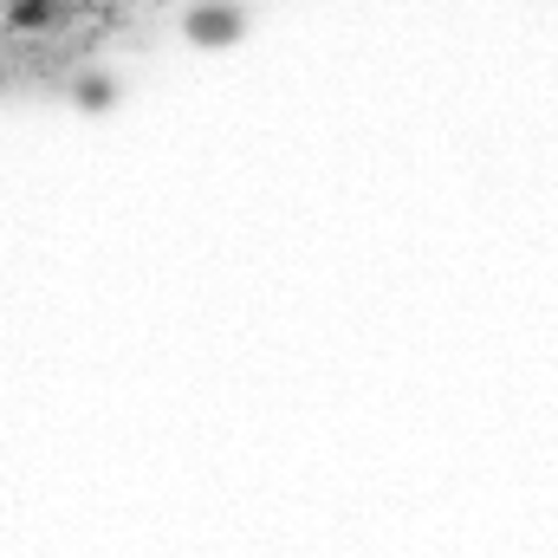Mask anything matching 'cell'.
Listing matches in <instances>:
<instances>
[{
	"mask_svg": "<svg viewBox=\"0 0 558 558\" xmlns=\"http://www.w3.org/2000/svg\"><path fill=\"white\" fill-rule=\"evenodd\" d=\"M241 26H247V13H241V0H208V7H195L189 13V39L195 46H228V39H241Z\"/></svg>",
	"mask_w": 558,
	"mask_h": 558,
	"instance_id": "6da1fadb",
	"label": "cell"
},
{
	"mask_svg": "<svg viewBox=\"0 0 558 558\" xmlns=\"http://www.w3.org/2000/svg\"><path fill=\"white\" fill-rule=\"evenodd\" d=\"M72 7H78V0H0V20H7L13 33H52Z\"/></svg>",
	"mask_w": 558,
	"mask_h": 558,
	"instance_id": "7a4b0ae2",
	"label": "cell"
}]
</instances>
